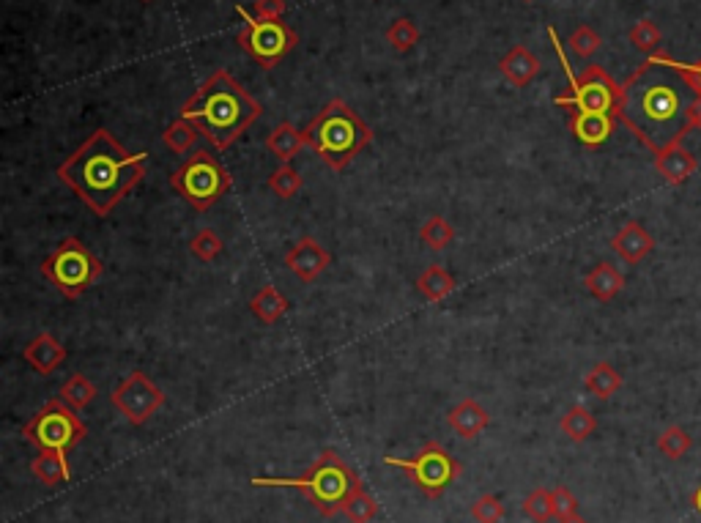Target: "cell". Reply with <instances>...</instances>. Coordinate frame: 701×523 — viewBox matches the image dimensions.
<instances>
[{"label":"cell","instance_id":"6da1fadb","mask_svg":"<svg viewBox=\"0 0 701 523\" xmlns=\"http://www.w3.org/2000/svg\"><path fill=\"white\" fill-rule=\"evenodd\" d=\"M699 91L696 80L677 69L674 58L649 55L622 85L614 116L658 157L693 132L691 110Z\"/></svg>","mask_w":701,"mask_h":523},{"label":"cell","instance_id":"7a4b0ae2","mask_svg":"<svg viewBox=\"0 0 701 523\" xmlns=\"http://www.w3.org/2000/svg\"><path fill=\"white\" fill-rule=\"evenodd\" d=\"M148 151H126L113 132L96 129L58 168V178L96 217H110L146 176Z\"/></svg>","mask_w":701,"mask_h":523},{"label":"cell","instance_id":"3957f363","mask_svg":"<svg viewBox=\"0 0 701 523\" xmlns=\"http://www.w3.org/2000/svg\"><path fill=\"white\" fill-rule=\"evenodd\" d=\"M261 113V102L252 99L225 69L211 72L209 80L181 105V118L198 126L200 135L217 151H228Z\"/></svg>","mask_w":701,"mask_h":523},{"label":"cell","instance_id":"277c9868","mask_svg":"<svg viewBox=\"0 0 701 523\" xmlns=\"http://www.w3.org/2000/svg\"><path fill=\"white\" fill-rule=\"evenodd\" d=\"M302 132L307 146L335 173H343L373 140V129L343 99H332Z\"/></svg>","mask_w":701,"mask_h":523},{"label":"cell","instance_id":"5b68a950","mask_svg":"<svg viewBox=\"0 0 701 523\" xmlns=\"http://www.w3.org/2000/svg\"><path fill=\"white\" fill-rule=\"evenodd\" d=\"M252 485L255 488H291V491L304 493L318 507V513L332 518L343 513V504L362 485V480L335 450H324L302 477H255Z\"/></svg>","mask_w":701,"mask_h":523},{"label":"cell","instance_id":"8992f818","mask_svg":"<svg viewBox=\"0 0 701 523\" xmlns=\"http://www.w3.org/2000/svg\"><path fill=\"white\" fill-rule=\"evenodd\" d=\"M548 39L554 42V50L559 55V63L565 69L567 77V94L556 96V107H573V110H586V113H617L619 94H622V85H617L611 77H608L600 66H586L584 74L576 77V72L570 69V61H567L565 47L559 42L554 28H548Z\"/></svg>","mask_w":701,"mask_h":523},{"label":"cell","instance_id":"52a82bcc","mask_svg":"<svg viewBox=\"0 0 701 523\" xmlns=\"http://www.w3.org/2000/svg\"><path fill=\"white\" fill-rule=\"evenodd\" d=\"M42 274L66 299L83 296L105 274V263L85 247L83 241L66 236L42 263Z\"/></svg>","mask_w":701,"mask_h":523},{"label":"cell","instance_id":"ba28073f","mask_svg":"<svg viewBox=\"0 0 701 523\" xmlns=\"http://www.w3.org/2000/svg\"><path fill=\"white\" fill-rule=\"evenodd\" d=\"M231 184V173L222 168L220 159L206 148L192 151L187 162L170 176V187L176 189L195 211H209L217 200L225 198Z\"/></svg>","mask_w":701,"mask_h":523},{"label":"cell","instance_id":"9c48e42d","mask_svg":"<svg viewBox=\"0 0 701 523\" xmlns=\"http://www.w3.org/2000/svg\"><path fill=\"white\" fill-rule=\"evenodd\" d=\"M389 469H400L409 474V480L417 485L419 491L425 493L428 499H439L447 493L452 482L458 480L461 474V463L452 458V452L439 444V441H428L414 458H395L387 455L384 458Z\"/></svg>","mask_w":701,"mask_h":523},{"label":"cell","instance_id":"30bf717a","mask_svg":"<svg viewBox=\"0 0 701 523\" xmlns=\"http://www.w3.org/2000/svg\"><path fill=\"white\" fill-rule=\"evenodd\" d=\"M85 433H88L85 422L63 400L44 403V408H39L36 417L22 428V436L31 441L33 447H39V452L55 450L66 455L85 439Z\"/></svg>","mask_w":701,"mask_h":523},{"label":"cell","instance_id":"8fae6325","mask_svg":"<svg viewBox=\"0 0 701 523\" xmlns=\"http://www.w3.org/2000/svg\"><path fill=\"white\" fill-rule=\"evenodd\" d=\"M236 14L244 20V31L239 33V47L247 50L263 69H274L299 44L296 31L291 25H285L283 20H258L244 6H236Z\"/></svg>","mask_w":701,"mask_h":523},{"label":"cell","instance_id":"7c38bea8","mask_svg":"<svg viewBox=\"0 0 701 523\" xmlns=\"http://www.w3.org/2000/svg\"><path fill=\"white\" fill-rule=\"evenodd\" d=\"M110 400L129 425H146L148 419L165 406V392L143 370H135L118 384Z\"/></svg>","mask_w":701,"mask_h":523},{"label":"cell","instance_id":"4fadbf2b","mask_svg":"<svg viewBox=\"0 0 701 523\" xmlns=\"http://www.w3.org/2000/svg\"><path fill=\"white\" fill-rule=\"evenodd\" d=\"M329 263H332V252L326 250L324 244L318 239H313V236L299 239L291 250L285 252V266H288L302 283H315V280L329 269Z\"/></svg>","mask_w":701,"mask_h":523},{"label":"cell","instance_id":"5bb4252c","mask_svg":"<svg viewBox=\"0 0 701 523\" xmlns=\"http://www.w3.org/2000/svg\"><path fill=\"white\" fill-rule=\"evenodd\" d=\"M617 126V116L611 113H586V110H573L570 116V132L576 135L578 143L589 148H597L606 143Z\"/></svg>","mask_w":701,"mask_h":523},{"label":"cell","instance_id":"9a60e30c","mask_svg":"<svg viewBox=\"0 0 701 523\" xmlns=\"http://www.w3.org/2000/svg\"><path fill=\"white\" fill-rule=\"evenodd\" d=\"M22 356H25V362H28L39 376H50L53 370H58V367L66 362V348H63L50 332H42V335H36L31 343L25 346Z\"/></svg>","mask_w":701,"mask_h":523},{"label":"cell","instance_id":"2e32d148","mask_svg":"<svg viewBox=\"0 0 701 523\" xmlns=\"http://www.w3.org/2000/svg\"><path fill=\"white\" fill-rule=\"evenodd\" d=\"M611 247H614V252H617L625 263H641L649 252L655 250V239H652V233H647V228H644L641 222L630 220L628 225L611 239Z\"/></svg>","mask_w":701,"mask_h":523},{"label":"cell","instance_id":"e0dca14e","mask_svg":"<svg viewBox=\"0 0 701 523\" xmlns=\"http://www.w3.org/2000/svg\"><path fill=\"white\" fill-rule=\"evenodd\" d=\"M499 72L515 88H526L540 74V58L529 47H524V44H515L513 50L499 61Z\"/></svg>","mask_w":701,"mask_h":523},{"label":"cell","instance_id":"ac0fdd59","mask_svg":"<svg viewBox=\"0 0 701 523\" xmlns=\"http://www.w3.org/2000/svg\"><path fill=\"white\" fill-rule=\"evenodd\" d=\"M447 422H450V428L455 430L461 439L474 441L477 436H482V430L491 425V414H488L474 398H466L452 408Z\"/></svg>","mask_w":701,"mask_h":523},{"label":"cell","instance_id":"d6986e66","mask_svg":"<svg viewBox=\"0 0 701 523\" xmlns=\"http://www.w3.org/2000/svg\"><path fill=\"white\" fill-rule=\"evenodd\" d=\"M655 168H658V173L663 176L666 184L677 187V184H682L696 170V157L682 143H677V146L666 148L663 154L655 157Z\"/></svg>","mask_w":701,"mask_h":523},{"label":"cell","instance_id":"ffe728a7","mask_svg":"<svg viewBox=\"0 0 701 523\" xmlns=\"http://www.w3.org/2000/svg\"><path fill=\"white\" fill-rule=\"evenodd\" d=\"M266 148H269L272 157L280 159V165H288L296 154H302L307 148V137L291 121H280L266 137Z\"/></svg>","mask_w":701,"mask_h":523},{"label":"cell","instance_id":"44dd1931","mask_svg":"<svg viewBox=\"0 0 701 523\" xmlns=\"http://www.w3.org/2000/svg\"><path fill=\"white\" fill-rule=\"evenodd\" d=\"M586 291L592 293L600 302H611L622 288H625V277L619 272L614 263H597L592 272L586 274Z\"/></svg>","mask_w":701,"mask_h":523},{"label":"cell","instance_id":"7402d4cb","mask_svg":"<svg viewBox=\"0 0 701 523\" xmlns=\"http://www.w3.org/2000/svg\"><path fill=\"white\" fill-rule=\"evenodd\" d=\"M250 313L261 321V324L272 326L277 324L285 313H288V299L277 291L274 285H263L261 291L250 299Z\"/></svg>","mask_w":701,"mask_h":523},{"label":"cell","instance_id":"603a6c76","mask_svg":"<svg viewBox=\"0 0 701 523\" xmlns=\"http://www.w3.org/2000/svg\"><path fill=\"white\" fill-rule=\"evenodd\" d=\"M31 474L44 485H61V482H69V477H72V466L66 461V452L44 450L31 463Z\"/></svg>","mask_w":701,"mask_h":523},{"label":"cell","instance_id":"cb8c5ba5","mask_svg":"<svg viewBox=\"0 0 701 523\" xmlns=\"http://www.w3.org/2000/svg\"><path fill=\"white\" fill-rule=\"evenodd\" d=\"M455 277H452L444 266L433 263L425 272L417 277V291L428 299V302H444L452 291H455Z\"/></svg>","mask_w":701,"mask_h":523},{"label":"cell","instance_id":"d4e9b609","mask_svg":"<svg viewBox=\"0 0 701 523\" xmlns=\"http://www.w3.org/2000/svg\"><path fill=\"white\" fill-rule=\"evenodd\" d=\"M584 387L589 389L595 398L608 400L614 398L619 392V387H622V376H619L617 370L608 365V362H597V365L586 373Z\"/></svg>","mask_w":701,"mask_h":523},{"label":"cell","instance_id":"484cf974","mask_svg":"<svg viewBox=\"0 0 701 523\" xmlns=\"http://www.w3.org/2000/svg\"><path fill=\"white\" fill-rule=\"evenodd\" d=\"M96 395H99V389H96L94 381H88V376H83V373L69 376L61 387V400L66 406H72L74 411H83V408L91 406L96 400Z\"/></svg>","mask_w":701,"mask_h":523},{"label":"cell","instance_id":"4316f807","mask_svg":"<svg viewBox=\"0 0 701 523\" xmlns=\"http://www.w3.org/2000/svg\"><path fill=\"white\" fill-rule=\"evenodd\" d=\"M595 428L597 419L592 417V411L584 406H573L565 417H562V422H559V430H562L570 441H576V444L589 439V436L595 433Z\"/></svg>","mask_w":701,"mask_h":523},{"label":"cell","instance_id":"83f0119b","mask_svg":"<svg viewBox=\"0 0 701 523\" xmlns=\"http://www.w3.org/2000/svg\"><path fill=\"white\" fill-rule=\"evenodd\" d=\"M198 126L189 124L187 118H176L173 124L162 132V143L173 151V154H192V148L198 143Z\"/></svg>","mask_w":701,"mask_h":523},{"label":"cell","instance_id":"f1b7e54d","mask_svg":"<svg viewBox=\"0 0 701 523\" xmlns=\"http://www.w3.org/2000/svg\"><path fill=\"white\" fill-rule=\"evenodd\" d=\"M419 241L433 252L447 250L452 241H455V228H452L447 217H430V220H425V225L419 228Z\"/></svg>","mask_w":701,"mask_h":523},{"label":"cell","instance_id":"f546056e","mask_svg":"<svg viewBox=\"0 0 701 523\" xmlns=\"http://www.w3.org/2000/svg\"><path fill=\"white\" fill-rule=\"evenodd\" d=\"M343 515H346L351 523H370L373 518H376L378 504H376V499L367 493L365 482H362V485H359V488H356V491L348 496L346 504H343Z\"/></svg>","mask_w":701,"mask_h":523},{"label":"cell","instance_id":"4dcf8cb0","mask_svg":"<svg viewBox=\"0 0 701 523\" xmlns=\"http://www.w3.org/2000/svg\"><path fill=\"white\" fill-rule=\"evenodd\" d=\"M691 447H693V439L680 428V425H671V428H666L663 433H660L658 450L660 455H663V458H669V461H680V458H685Z\"/></svg>","mask_w":701,"mask_h":523},{"label":"cell","instance_id":"1f68e13d","mask_svg":"<svg viewBox=\"0 0 701 523\" xmlns=\"http://www.w3.org/2000/svg\"><path fill=\"white\" fill-rule=\"evenodd\" d=\"M222 250H225V241H222L220 233L211 231V228H203V231L195 233L192 241H189V252L203 263L217 261L222 255Z\"/></svg>","mask_w":701,"mask_h":523},{"label":"cell","instance_id":"d6a6232c","mask_svg":"<svg viewBox=\"0 0 701 523\" xmlns=\"http://www.w3.org/2000/svg\"><path fill=\"white\" fill-rule=\"evenodd\" d=\"M521 510L529 521L534 523H548L554 518V493L548 488H534L529 496L521 504Z\"/></svg>","mask_w":701,"mask_h":523},{"label":"cell","instance_id":"836d02e7","mask_svg":"<svg viewBox=\"0 0 701 523\" xmlns=\"http://www.w3.org/2000/svg\"><path fill=\"white\" fill-rule=\"evenodd\" d=\"M269 189H272L277 198H296V195L302 192V176H299V170L293 168L291 162H288V165H280V168L269 176Z\"/></svg>","mask_w":701,"mask_h":523},{"label":"cell","instance_id":"e575fe53","mask_svg":"<svg viewBox=\"0 0 701 523\" xmlns=\"http://www.w3.org/2000/svg\"><path fill=\"white\" fill-rule=\"evenodd\" d=\"M387 42L392 44V50H395V53H409L411 47L419 42V28L409 20V17H400V20H395L392 25H389Z\"/></svg>","mask_w":701,"mask_h":523},{"label":"cell","instance_id":"d590c367","mask_svg":"<svg viewBox=\"0 0 701 523\" xmlns=\"http://www.w3.org/2000/svg\"><path fill=\"white\" fill-rule=\"evenodd\" d=\"M628 39L639 53L655 55V50H658V44H660V28L652 20H639L633 28H630Z\"/></svg>","mask_w":701,"mask_h":523},{"label":"cell","instance_id":"8d00e7d4","mask_svg":"<svg viewBox=\"0 0 701 523\" xmlns=\"http://www.w3.org/2000/svg\"><path fill=\"white\" fill-rule=\"evenodd\" d=\"M603 47V39L600 33L592 31L589 25H578L573 36H570V50L578 55V58H592Z\"/></svg>","mask_w":701,"mask_h":523},{"label":"cell","instance_id":"74e56055","mask_svg":"<svg viewBox=\"0 0 701 523\" xmlns=\"http://www.w3.org/2000/svg\"><path fill=\"white\" fill-rule=\"evenodd\" d=\"M471 518L477 523H499L504 518V504L499 496L485 493L477 502L471 504Z\"/></svg>","mask_w":701,"mask_h":523},{"label":"cell","instance_id":"f35d334b","mask_svg":"<svg viewBox=\"0 0 701 523\" xmlns=\"http://www.w3.org/2000/svg\"><path fill=\"white\" fill-rule=\"evenodd\" d=\"M554 518L556 521H562V518H570V515H576L578 510V499L573 496V493L567 491L565 485H556L554 491Z\"/></svg>","mask_w":701,"mask_h":523},{"label":"cell","instance_id":"ab89813d","mask_svg":"<svg viewBox=\"0 0 701 523\" xmlns=\"http://www.w3.org/2000/svg\"><path fill=\"white\" fill-rule=\"evenodd\" d=\"M285 11H288V6H285V0H255L252 3V17H258V20H283Z\"/></svg>","mask_w":701,"mask_h":523},{"label":"cell","instance_id":"60d3db41","mask_svg":"<svg viewBox=\"0 0 701 523\" xmlns=\"http://www.w3.org/2000/svg\"><path fill=\"white\" fill-rule=\"evenodd\" d=\"M677 63V69H682L685 74H691L693 80H696V85L701 88V63H680V61H674Z\"/></svg>","mask_w":701,"mask_h":523},{"label":"cell","instance_id":"b9f144b4","mask_svg":"<svg viewBox=\"0 0 701 523\" xmlns=\"http://www.w3.org/2000/svg\"><path fill=\"white\" fill-rule=\"evenodd\" d=\"M691 129H701V91H699V96H696V102H693Z\"/></svg>","mask_w":701,"mask_h":523},{"label":"cell","instance_id":"7bdbcfd3","mask_svg":"<svg viewBox=\"0 0 701 523\" xmlns=\"http://www.w3.org/2000/svg\"><path fill=\"white\" fill-rule=\"evenodd\" d=\"M693 507H696V513L701 515V485L693 491Z\"/></svg>","mask_w":701,"mask_h":523},{"label":"cell","instance_id":"ee69618b","mask_svg":"<svg viewBox=\"0 0 701 523\" xmlns=\"http://www.w3.org/2000/svg\"><path fill=\"white\" fill-rule=\"evenodd\" d=\"M559 523H589V521H586V518H581V515H570V518H562V521H559Z\"/></svg>","mask_w":701,"mask_h":523},{"label":"cell","instance_id":"f6af8a7d","mask_svg":"<svg viewBox=\"0 0 701 523\" xmlns=\"http://www.w3.org/2000/svg\"><path fill=\"white\" fill-rule=\"evenodd\" d=\"M143 3H151V0H143Z\"/></svg>","mask_w":701,"mask_h":523},{"label":"cell","instance_id":"bcb514c9","mask_svg":"<svg viewBox=\"0 0 701 523\" xmlns=\"http://www.w3.org/2000/svg\"><path fill=\"white\" fill-rule=\"evenodd\" d=\"M526 3H532V0H526Z\"/></svg>","mask_w":701,"mask_h":523}]
</instances>
